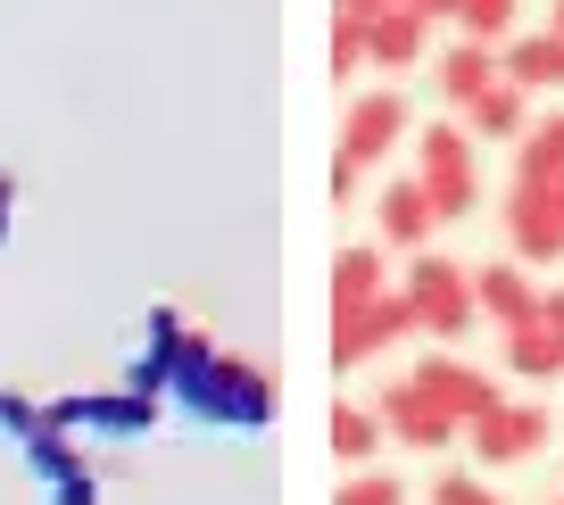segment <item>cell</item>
Listing matches in <instances>:
<instances>
[{
  "instance_id": "1",
  "label": "cell",
  "mask_w": 564,
  "mask_h": 505,
  "mask_svg": "<svg viewBox=\"0 0 564 505\" xmlns=\"http://www.w3.org/2000/svg\"><path fill=\"white\" fill-rule=\"evenodd\" d=\"M166 406H183V415L208 422V431H265V422H274V382H265V365L225 356L208 340V349L166 382Z\"/></svg>"
},
{
  "instance_id": "2",
  "label": "cell",
  "mask_w": 564,
  "mask_h": 505,
  "mask_svg": "<svg viewBox=\"0 0 564 505\" xmlns=\"http://www.w3.org/2000/svg\"><path fill=\"white\" fill-rule=\"evenodd\" d=\"M390 290L406 298V315H415L423 340H441V349H457V340H474V265L441 257V249H423V257H406V274L390 282Z\"/></svg>"
},
{
  "instance_id": "3",
  "label": "cell",
  "mask_w": 564,
  "mask_h": 505,
  "mask_svg": "<svg viewBox=\"0 0 564 505\" xmlns=\"http://www.w3.org/2000/svg\"><path fill=\"white\" fill-rule=\"evenodd\" d=\"M415 183H423V199H432L441 224H465V216L481 208V150H474V133H465L457 117L415 124Z\"/></svg>"
},
{
  "instance_id": "4",
  "label": "cell",
  "mask_w": 564,
  "mask_h": 505,
  "mask_svg": "<svg viewBox=\"0 0 564 505\" xmlns=\"http://www.w3.org/2000/svg\"><path fill=\"white\" fill-rule=\"evenodd\" d=\"M406 141V100L399 91H357L349 108H340V141H333V199H349L357 183H366V166H382L390 150Z\"/></svg>"
},
{
  "instance_id": "5",
  "label": "cell",
  "mask_w": 564,
  "mask_h": 505,
  "mask_svg": "<svg viewBox=\"0 0 564 505\" xmlns=\"http://www.w3.org/2000/svg\"><path fill=\"white\" fill-rule=\"evenodd\" d=\"M166 422L159 398L141 389H67V398H42V431L58 439H150Z\"/></svg>"
},
{
  "instance_id": "6",
  "label": "cell",
  "mask_w": 564,
  "mask_h": 505,
  "mask_svg": "<svg viewBox=\"0 0 564 505\" xmlns=\"http://www.w3.org/2000/svg\"><path fill=\"white\" fill-rule=\"evenodd\" d=\"M199 349H208V331H199L183 307H150V315H141V349H133V365H124L117 389H141V398L166 406V382H175Z\"/></svg>"
},
{
  "instance_id": "7",
  "label": "cell",
  "mask_w": 564,
  "mask_h": 505,
  "mask_svg": "<svg viewBox=\"0 0 564 505\" xmlns=\"http://www.w3.org/2000/svg\"><path fill=\"white\" fill-rule=\"evenodd\" d=\"M406 382H415L423 398L441 406V415L457 422V431H474L481 415H498V406H507V389H498L481 365H465L457 349H432V356H415V365H406Z\"/></svg>"
},
{
  "instance_id": "8",
  "label": "cell",
  "mask_w": 564,
  "mask_h": 505,
  "mask_svg": "<svg viewBox=\"0 0 564 505\" xmlns=\"http://www.w3.org/2000/svg\"><path fill=\"white\" fill-rule=\"evenodd\" d=\"M547 431H556V415H547L540 398H507L498 415H481L474 431H465V448H474V464L514 472V464H531V455L547 448Z\"/></svg>"
},
{
  "instance_id": "9",
  "label": "cell",
  "mask_w": 564,
  "mask_h": 505,
  "mask_svg": "<svg viewBox=\"0 0 564 505\" xmlns=\"http://www.w3.org/2000/svg\"><path fill=\"white\" fill-rule=\"evenodd\" d=\"M373 422H382V439H399V448H415V455H448V448L465 439L441 406L406 382V373H390V382L373 389Z\"/></svg>"
},
{
  "instance_id": "10",
  "label": "cell",
  "mask_w": 564,
  "mask_h": 505,
  "mask_svg": "<svg viewBox=\"0 0 564 505\" xmlns=\"http://www.w3.org/2000/svg\"><path fill=\"white\" fill-rule=\"evenodd\" d=\"M18 455H25V472L42 481V505H100V472H91L84 439L42 431V439H25Z\"/></svg>"
},
{
  "instance_id": "11",
  "label": "cell",
  "mask_w": 564,
  "mask_h": 505,
  "mask_svg": "<svg viewBox=\"0 0 564 505\" xmlns=\"http://www.w3.org/2000/svg\"><path fill=\"white\" fill-rule=\"evenodd\" d=\"M406 331H415L406 298H399V290H382L373 307H357V315H340V323H333V373H349V365H373L382 349H399Z\"/></svg>"
},
{
  "instance_id": "12",
  "label": "cell",
  "mask_w": 564,
  "mask_h": 505,
  "mask_svg": "<svg viewBox=\"0 0 564 505\" xmlns=\"http://www.w3.org/2000/svg\"><path fill=\"white\" fill-rule=\"evenodd\" d=\"M498 224H507V257L523 265H564V224L547 216V199L531 191V183H514L507 199H498Z\"/></svg>"
},
{
  "instance_id": "13",
  "label": "cell",
  "mask_w": 564,
  "mask_h": 505,
  "mask_svg": "<svg viewBox=\"0 0 564 505\" xmlns=\"http://www.w3.org/2000/svg\"><path fill=\"white\" fill-rule=\"evenodd\" d=\"M432 199H423L415 175H390L382 199H373V249H406V257H423V241H432Z\"/></svg>"
},
{
  "instance_id": "14",
  "label": "cell",
  "mask_w": 564,
  "mask_h": 505,
  "mask_svg": "<svg viewBox=\"0 0 564 505\" xmlns=\"http://www.w3.org/2000/svg\"><path fill=\"white\" fill-rule=\"evenodd\" d=\"M474 315H481V323H498V331L531 323V315H540V282H531L514 257H490V265H474Z\"/></svg>"
},
{
  "instance_id": "15",
  "label": "cell",
  "mask_w": 564,
  "mask_h": 505,
  "mask_svg": "<svg viewBox=\"0 0 564 505\" xmlns=\"http://www.w3.org/2000/svg\"><path fill=\"white\" fill-rule=\"evenodd\" d=\"M432 75H441V100L457 108V117L481 100V91L507 84V75H498V51H490V42H448V51L432 58Z\"/></svg>"
},
{
  "instance_id": "16",
  "label": "cell",
  "mask_w": 564,
  "mask_h": 505,
  "mask_svg": "<svg viewBox=\"0 0 564 505\" xmlns=\"http://www.w3.org/2000/svg\"><path fill=\"white\" fill-rule=\"evenodd\" d=\"M432 58V18H415V9H390L382 25H366V67L382 75H406Z\"/></svg>"
},
{
  "instance_id": "17",
  "label": "cell",
  "mask_w": 564,
  "mask_h": 505,
  "mask_svg": "<svg viewBox=\"0 0 564 505\" xmlns=\"http://www.w3.org/2000/svg\"><path fill=\"white\" fill-rule=\"evenodd\" d=\"M498 75H507L514 91H547V84H564V34H514L507 51H498Z\"/></svg>"
},
{
  "instance_id": "18",
  "label": "cell",
  "mask_w": 564,
  "mask_h": 505,
  "mask_svg": "<svg viewBox=\"0 0 564 505\" xmlns=\"http://www.w3.org/2000/svg\"><path fill=\"white\" fill-rule=\"evenodd\" d=\"M457 124H465V133H474V150H481V141H507V150H514V141L531 133V91L498 84V91H481V100L465 108Z\"/></svg>"
},
{
  "instance_id": "19",
  "label": "cell",
  "mask_w": 564,
  "mask_h": 505,
  "mask_svg": "<svg viewBox=\"0 0 564 505\" xmlns=\"http://www.w3.org/2000/svg\"><path fill=\"white\" fill-rule=\"evenodd\" d=\"M382 290H390V282H382V249H373V241H357V249L333 257V323L357 315V307H373Z\"/></svg>"
},
{
  "instance_id": "20",
  "label": "cell",
  "mask_w": 564,
  "mask_h": 505,
  "mask_svg": "<svg viewBox=\"0 0 564 505\" xmlns=\"http://www.w3.org/2000/svg\"><path fill=\"white\" fill-rule=\"evenodd\" d=\"M498 340H507V373H514V382H556V373H564V349H556V331H547L540 315L514 323V331H498Z\"/></svg>"
},
{
  "instance_id": "21",
  "label": "cell",
  "mask_w": 564,
  "mask_h": 505,
  "mask_svg": "<svg viewBox=\"0 0 564 505\" xmlns=\"http://www.w3.org/2000/svg\"><path fill=\"white\" fill-rule=\"evenodd\" d=\"M556 175H564V108H547L514 141V183H556Z\"/></svg>"
},
{
  "instance_id": "22",
  "label": "cell",
  "mask_w": 564,
  "mask_h": 505,
  "mask_svg": "<svg viewBox=\"0 0 564 505\" xmlns=\"http://www.w3.org/2000/svg\"><path fill=\"white\" fill-rule=\"evenodd\" d=\"M324 439H333V455H340V464H357V472H366L373 455H382V422H373V406H349V398L333 406Z\"/></svg>"
},
{
  "instance_id": "23",
  "label": "cell",
  "mask_w": 564,
  "mask_h": 505,
  "mask_svg": "<svg viewBox=\"0 0 564 505\" xmlns=\"http://www.w3.org/2000/svg\"><path fill=\"white\" fill-rule=\"evenodd\" d=\"M448 25H457V42H490V51H507V42H514V0H457Z\"/></svg>"
},
{
  "instance_id": "24",
  "label": "cell",
  "mask_w": 564,
  "mask_h": 505,
  "mask_svg": "<svg viewBox=\"0 0 564 505\" xmlns=\"http://www.w3.org/2000/svg\"><path fill=\"white\" fill-rule=\"evenodd\" d=\"M333 505H406V481L382 472V464H366V472H349V481L333 488Z\"/></svg>"
},
{
  "instance_id": "25",
  "label": "cell",
  "mask_w": 564,
  "mask_h": 505,
  "mask_svg": "<svg viewBox=\"0 0 564 505\" xmlns=\"http://www.w3.org/2000/svg\"><path fill=\"white\" fill-rule=\"evenodd\" d=\"M432 505H507L481 472H465V464H448V472H432Z\"/></svg>"
},
{
  "instance_id": "26",
  "label": "cell",
  "mask_w": 564,
  "mask_h": 505,
  "mask_svg": "<svg viewBox=\"0 0 564 505\" xmlns=\"http://www.w3.org/2000/svg\"><path fill=\"white\" fill-rule=\"evenodd\" d=\"M0 439H42V398H25V389H0Z\"/></svg>"
},
{
  "instance_id": "27",
  "label": "cell",
  "mask_w": 564,
  "mask_h": 505,
  "mask_svg": "<svg viewBox=\"0 0 564 505\" xmlns=\"http://www.w3.org/2000/svg\"><path fill=\"white\" fill-rule=\"evenodd\" d=\"M357 67H366V34H357V25H333V84H349Z\"/></svg>"
},
{
  "instance_id": "28",
  "label": "cell",
  "mask_w": 564,
  "mask_h": 505,
  "mask_svg": "<svg viewBox=\"0 0 564 505\" xmlns=\"http://www.w3.org/2000/svg\"><path fill=\"white\" fill-rule=\"evenodd\" d=\"M390 9H399V0H333V25H357V34H366V25H382Z\"/></svg>"
},
{
  "instance_id": "29",
  "label": "cell",
  "mask_w": 564,
  "mask_h": 505,
  "mask_svg": "<svg viewBox=\"0 0 564 505\" xmlns=\"http://www.w3.org/2000/svg\"><path fill=\"white\" fill-rule=\"evenodd\" d=\"M540 323L556 331V349H564V282H547V290H540Z\"/></svg>"
},
{
  "instance_id": "30",
  "label": "cell",
  "mask_w": 564,
  "mask_h": 505,
  "mask_svg": "<svg viewBox=\"0 0 564 505\" xmlns=\"http://www.w3.org/2000/svg\"><path fill=\"white\" fill-rule=\"evenodd\" d=\"M9 232H18V183L0 175V241H9Z\"/></svg>"
},
{
  "instance_id": "31",
  "label": "cell",
  "mask_w": 564,
  "mask_h": 505,
  "mask_svg": "<svg viewBox=\"0 0 564 505\" xmlns=\"http://www.w3.org/2000/svg\"><path fill=\"white\" fill-rule=\"evenodd\" d=\"M531 191H540V199H547V216L564 224V175H556V183H531Z\"/></svg>"
},
{
  "instance_id": "32",
  "label": "cell",
  "mask_w": 564,
  "mask_h": 505,
  "mask_svg": "<svg viewBox=\"0 0 564 505\" xmlns=\"http://www.w3.org/2000/svg\"><path fill=\"white\" fill-rule=\"evenodd\" d=\"M399 9H415V18H432V25H441L448 9H457V0H399Z\"/></svg>"
},
{
  "instance_id": "33",
  "label": "cell",
  "mask_w": 564,
  "mask_h": 505,
  "mask_svg": "<svg viewBox=\"0 0 564 505\" xmlns=\"http://www.w3.org/2000/svg\"><path fill=\"white\" fill-rule=\"evenodd\" d=\"M547 34H564V0H556V9H547Z\"/></svg>"
},
{
  "instance_id": "34",
  "label": "cell",
  "mask_w": 564,
  "mask_h": 505,
  "mask_svg": "<svg viewBox=\"0 0 564 505\" xmlns=\"http://www.w3.org/2000/svg\"><path fill=\"white\" fill-rule=\"evenodd\" d=\"M556 505H564V497H556Z\"/></svg>"
}]
</instances>
